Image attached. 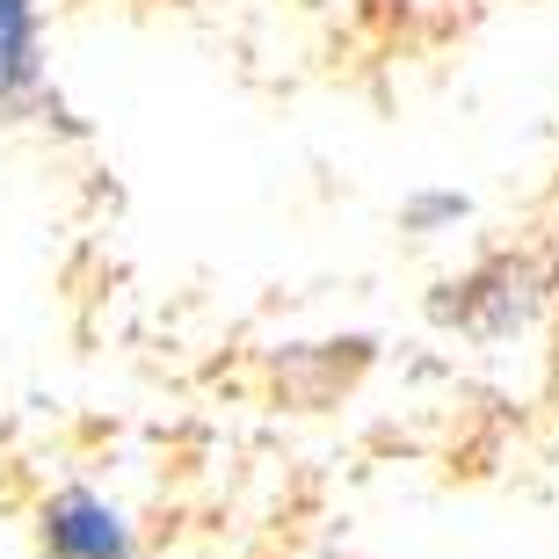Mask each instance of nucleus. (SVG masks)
Returning <instances> with one entry per match:
<instances>
[{"instance_id":"4","label":"nucleus","mask_w":559,"mask_h":559,"mask_svg":"<svg viewBox=\"0 0 559 559\" xmlns=\"http://www.w3.org/2000/svg\"><path fill=\"white\" fill-rule=\"evenodd\" d=\"M465 218V197L457 189H421V197H407V226L421 233V240H436L443 226H457Z\"/></svg>"},{"instance_id":"1","label":"nucleus","mask_w":559,"mask_h":559,"mask_svg":"<svg viewBox=\"0 0 559 559\" xmlns=\"http://www.w3.org/2000/svg\"><path fill=\"white\" fill-rule=\"evenodd\" d=\"M37 552L44 559H139V523L95 487H59L37 509Z\"/></svg>"},{"instance_id":"2","label":"nucleus","mask_w":559,"mask_h":559,"mask_svg":"<svg viewBox=\"0 0 559 559\" xmlns=\"http://www.w3.org/2000/svg\"><path fill=\"white\" fill-rule=\"evenodd\" d=\"M545 306V276L516 254H501V262H479L465 284H457V320L479 334V342H509L516 328H531Z\"/></svg>"},{"instance_id":"3","label":"nucleus","mask_w":559,"mask_h":559,"mask_svg":"<svg viewBox=\"0 0 559 559\" xmlns=\"http://www.w3.org/2000/svg\"><path fill=\"white\" fill-rule=\"evenodd\" d=\"M51 66H44V0H0V117H44Z\"/></svg>"}]
</instances>
